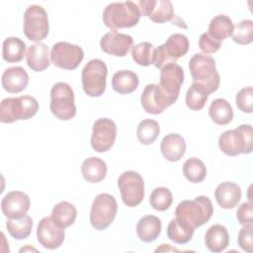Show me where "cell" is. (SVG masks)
<instances>
[{"label": "cell", "mask_w": 253, "mask_h": 253, "mask_svg": "<svg viewBox=\"0 0 253 253\" xmlns=\"http://www.w3.org/2000/svg\"><path fill=\"white\" fill-rule=\"evenodd\" d=\"M140 102L143 110L152 115H158L175 102L169 98L161 89L159 84H147L140 96Z\"/></svg>", "instance_id": "cell-14"}, {"label": "cell", "mask_w": 253, "mask_h": 253, "mask_svg": "<svg viewBox=\"0 0 253 253\" xmlns=\"http://www.w3.org/2000/svg\"><path fill=\"white\" fill-rule=\"evenodd\" d=\"M253 225L252 224H246L244 225L238 232L237 236V241L239 247L248 252L252 253L253 252Z\"/></svg>", "instance_id": "cell-41"}, {"label": "cell", "mask_w": 253, "mask_h": 253, "mask_svg": "<svg viewBox=\"0 0 253 253\" xmlns=\"http://www.w3.org/2000/svg\"><path fill=\"white\" fill-rule=\"evenodd\" d=\"M252 101H253V88L251 86L244 87L238 91L235 96V104L237 108L243 113H252Z\"/></svg>", "instance_id": "cell-40"}, {"label": "cell", "mask_w": 253, "mask_h": 253, "mask_svg": "<svg viewBox=\"0 0 253 253\" xmlns=\"http://www.w3.org/2000/svg\"><path fill=\"white\" fill-rule=\"evenodd\" d=\"M33 227V219L30 215L25 214L18 218H8L6 228L9 234L17 239L22 240L30 236Z\"/></svg>", "instance_id": "cell-32"}, {"label": "cell", "mask_w": 253, "mask_h": 253, "mask_svg": "<svg viewBox=\"0 0 253 253\" xmlns=\"http://www.w3.org/2000/svg\"><path fill=\"white\" fill-rule=\"evenodd\" d=\"M236 218L238 222L242 225L252 224L253 222V213H252V203L244 202L242 203L236 211Z\"/></svg>", "instance_id": "cell-43"}, {"label": "cell", "mask_w": 253, "mask_h": 253, "mask_svg": "<svg viewBox=\"0 0 253 253\" xmlns=\"http://www.w3.org/2000/svg\"><path fill=\"white\" fill-rule=\"evenodd\" d=\"M141 16L148 17L154 23L172 22L175 24L174 8L169 0H140L137 3Z\"/></svg>", "instance_id": "cell-16"}, {"label": "cell", "mask_w": 253, "mask_h": 253, "mask_svg": "<svg viewBox=\"0 0 253 253\" xmlns=\"http://www.w3.org/2000/svg\"><path fill=\"white\" fill-rule=\"evenodd\" d=\"M118 187L124 204L128 208L138 206L144 198V182L135 171H125L118 179Z\"/></svg>", "instance_id": "cell-11"}, {"label": "cell", "mask_w": 253, "mask_h": 253, "mask_svg": "<svg viewBox=\"0 0 253 253\" xmlns=\"http://www.w3.org/2000/svg\"><path fill=\"white\" fill-rule=\"evenodd\" d=\"M183 82L184 70L176 62H170L161 68L159 86L174 102L179 97Z\"/></svg>", "instance_id": "cell-17"}, {"label": "cell", "mask_w": 253, "mask_h": 253, "mask_svg": "<svg viewBox=\"0 0 253 253\" xmlns=\"http://www.w3.org/2000/svg\"><path fill=\"white\" fill-rule=\"evenodd\" d=\"M29 196L21 191H11L1 201V210L8 218H18L25 215L30 209Z\"/></svg>", "instance_id": "cell-19"}, {"label": "cell", "mask_w": 253, "mask_h": 253, "mask_svg": "<svg viewBox=\"0 0 253 253\" xmlns=\"http://www.w3.org/2000/svg\"><path fill=\"white\" fill-rule=\"evenodd\" d=\"M118 211V204L114 196L102 193L92 203L90 222L96 230H104L114 221Z\"/></svg>", "instance_id": "cell-8"}, {"label": "cell", "mask_w": 253, "mask_h": 253, "mask_svg": "<svg viewBox=\"0 0 253 253\" xmlns=\"http://www.w3.org/2000/svg\"><path fill=\"white\" fill-rule=\"evenodd\" d=\"M108 68L106 63L99 59H91L82 69L81 80L84 92L89 97H100L106 90Z\"/></svg>", "instance_id": "cell-7"}, {"label": "cell", "mask_w": 253, "mask_h": 253, "mask_svg": "<svg viewBox=\"0 0 253 253\" xmlns=\"http://www.w3.org/2000/svg\"><path fill=\"white\" fill-rule=\"evenodd\" d=\"M221 42L211 38L207 33H204L200 36L199 39V47L206 54L214 53L220 48Z\"/></svg>", "instance_id": "cell-42"}, {"label": "cell", "mask_w": 253, "mask_h": 253, "mask_svg": "<svg viewBox=\"0 0 253 253\" xmlns=\"http://www.w3.org/2000/svg\"><path fill=\"white\" fill-rule=\"evenodd\" d=\"M117 136V126L109 118L95 121L92 128L91 146L97 152H106L114 145Z\"/></svg>", "instance_id": "cell-13"}, {"label": "cell", "mask_w": 253, "mask_h": 253, "mask_svg": "<svg viewBox=\"0 0 253 253\" xmlns=\"http://www.w3.org/2000/svg\"><path fill=\"white\" fill-rule=\"evenodd\" d=\"M214 198L218 206L225 210L235 208L241 200V189L233 182H222L214 190Z\"/></svg>", "instance_id": "cell-21"}, {"label": "cell", "mask_w": 253, "mask_h": 253, "mask_svg": "<svg viewBox=\"0 0 253 253\" xmlns=\"http://www.w3.org/2000/svg\"><path fill=\"white\" fill-rule=\"evenodd\" d=\"M133 39L126 34L117 31L106 33L100 41V46L103 51L115 56H126L132 47Z\"/></svg>", "instance_id": "cell-18"}, {"label": "cell", "mask_w": 253, "mask_h": 253, "mask_svg": "<svg viewBox=\"0 0 253 253\" xmlns=\"http://www.w3.org/2000/svg\"><path fill=\"white\" fill-rule=\"evenodd\" d=\"M29 83V75L21 66H12L5 69L2 74V87L9 93H20L26 89Z\"/></svg>", "instance_id": "cell-20"}, {"label": "cell", "mask_w": 253, "mask_h": 253, "mask_svg": "<svg viewBox=\"0 0 253 253\" xmlns=\"http://www.w3.org/2000/svg\"><path fill=\"white\" fill-rule=\"evenodd\" d=\"M189 46V40L185 35L179 33L171 35L163 44L155 47L154 66L161 69L164 65L175 62L188 52Z\"/></svg>", "instance_id": "cell-9"}, {"label": "cell", "mask_w": 253, "mask_h": 253, "mask_svg": "<svg viewBox=\"0 0 253 253\" xmlns=\"http://www.w3.org/2000/svg\"><path fill=\"white\" fill-rule=\"evenodd\" d=\"M160 150L166 160L179 161L186 152L185 139L178 133L166 134L161 140Z\"/></svg>", "instance_id": "cell-22"}, {"label": "cell", "mask_w": 253, "mask_h": 253, "mask_svg": "<svg viewBox=\"0 0 253 253\" xmlns=\"http://www.w3.org/2000/svg\"><path fill=\"white\" fill-rule=\"evenodd\" d=\"M195 229L187 223L174 218L167 226V236L177 244H185L192 239Z\"/></svg>", "instance_id": "cell-33"}, {"label": "cell", "mask_w": 253, "mask_h": 253, "mask_svg": "<svg viewBox=\"0 0 253 253\" xmlns=\"http://www.w3.org/2000/svg\"><path fill=\"white\" fill-rule=\"evenodd\" d=\"M232 40L238 44H249L253 42V22L251 20H242L237 23L232 32Z\"/></svg>", "instance_id": "cell-38"}, {"label": "cell", "mask_w": 253, "mask_h": 253, "mask_svg": "<svg viewBox=\"0 0 253 253\" xmlns=\"http://www.w3.org/2000/svg\"><path fill=\"white\" fill-rule=\"evenodd\" d=\"M229 244V233L221 224L211 225L205 235L206 247L213 253H219L226 249Z\"/></svg>", "instance_id": "cell-24"}, {"label": "cell", "mask_w": 253, "mask_h": 253, "mask_svg": "<svg viewBox=\"0 0 253 253\" xmlns=\"http://www.w3.org/2000/svg\"><path fill=\"white\" fill-rule=\"evenodd\" d=\"M23 31L25 36L32 42L44 40L49 31L46 11L40 5H30L24 13Z\"/></svg>", "instance_id": "cell-10"}, {"label": "cell", "mask_w": 253, "mask_h": 253, "mask_svg": "<svg viewBox=\"0 0 253 253\" xmlns=\"http://www.w3.org/2000/svg\"><path fill=\"white\" fill-rule=\"evenodd\" d=\"M141 17L140 10L135 2H113L103 11V22L106 27L116 31L123 28L134 27Z\"/></svg>", "instance_id": "cell-3"}, {"label": "cell", "mask_w": 253, "mask_h": 253, "mask_svg": "<svg viewBox=\"0 0 253 253\" xmlns=\"http://www.w3.org/2000/svg\"><path fill=\"white\" fill-rule=\"evenodd\" d=\"M84 58V51L81 46L68 42L54 43L50 50L52 63L62 69L73 70L78 67Z\"/></svg>", "instance_id": "cell-12"}, {"label": "cell", "mask_w": 253, "mask_h": 253, "mask_svg": "<svg viewBox=\"0 0 253 253\" xmlns=\"http://www.w3.org/2000/svg\"><path fill=\"white\" fill-rule=\"evenodd\" d=\"M37 237L42 247L52 250L61 246L65 238V232L64 228L55 223L51 216H45L38 224Z\"/></svg>", "instance_id": "cell-15"}, {"label": "cell", "mask_w": 253, "mask_h": 253, "mask_svg": "<svg viewBox=\"0 0 253 253\" xmlns=\"http://www.w3.org/2000/svg\"><path fill=\"white\" fill-rule=\"evenodd\" d=\"M49 110L61 121H69L74 118L76 115L74 92L68 83L57 82L51 87Z\"/></svg>", "instance_id": "cell-6"}, {"label": "cell", "mask_w": 253, "mask_h": 253, "mask_svg": "<svg viewBox=\"0 0 253 253\" xmlns=\"http://www.w3.org/2000/svg\"><path fill=\"white\" fill-rule=\"evenodd\" d=\"M39 111V103L32 96L9 97L1 101L0 121L11 124L19 120H29Z\"/></svg>", "instance_id": "cell-4"}, {"label": "cell", "mask_w": 253, "mask_h": 253, "mask_svg": "<svg viewBox=\"0 0 253 253\" xmlns=\"http://www.w3.org/2000/svg\"><path fill=\"white\" fill-rule=\"evenodd\" d=\"M183 174L188 181L201 183L207 176V167L201 159L192 157L184 162Z\"/></svg>", "instance_id": "cell-35"}, {"label": "cell", "mask_w": 253, "mask_h": 253, "mask_svg": "<svg viewBox=\"0 0 253 253\" xmlns=\"http://www.w3.org/2000/svg\"><path fill=\"white\" fill-rule=\"evenodd\" d=\"M160 126L157 121L151 119L142 120L136 128V136L141 144L149 145L158 137Z\"/></svg>", "instance_id": "cell-34"}, {"label": "cell", "mask_w": 253, "mask_h": 253, "mask_svg": "<svg viewBox=\"0 0 253 253\" xmlns=\"http://www.w3.org/2000/svg\"><path fill=\"white\" fill-rule=\"evenodd\" d=\"M26 52V43L17 37H9L2 44V57L9 63L19 62Z\"/></svg>", "instance_id": "cell-31"}, {"label": "cell", "mask_w": 253, "mask_h": 253, "mask_svg": "<svg viewBox=\"0 0 253 253\" xmlns=\"http://www.w3.org/2000/svg\"><path fill=\"white\" fill-rule=\"evenodd\" d=\"M107 171L106 162L99 157H89L85 159L81 165L82 176L89 183L101 182L105 179Z\"/></svg>", "instance_id": "cell-26"}, {"label": "cell", "mask_w": 253, "mask_h": 253, "mask_svg": "<svg viewBox=\"0 0 253 253\" xmlns=\"http://www.w3.org/2000/svg\"><path fill=\"white\" fill-rule=\"evenodd\" d=\"M252 135L251 125H240L234 129L225 130L218 138L219 149L228 156L248 154L252 151Z\"/></svg>", "instance_id": "cell-5"}, {"label": "cell", "mask_w": 253, "mask_h": 253, "mask_svg": "<svg viewBox=\"0 0 253 253\" xmlns=\"http://www.w3.org/2000/svg\"><path fill=\"white\" fill-rule=\"evenodd\" d=\"M161 229V220L152 214L142 216L136 224V234L143 242L154 241L159 236Z\"/></svg>", "instance_id": "cell-25"}, {"label": "cell", "mask_w": 253, "mask_h": 253, "mask_svg": "<svg viewBox=\"0 0 253 253\" xmlns=\"http://www.w3.org/2000/svg\"><path fill=\"white\" fill-rule=\"evenodd\" d=\"M209 115L214 124L225 126L232 121L233 110L225 99L216 98L211 102L209 108Z\"/></svg>", "instance_id": "cell-29"}, {"label": "cell", "mask_w": 253, "mask_h": 253, "mask_svg": "<svg viewBox=\"0 0 253 253\" xmlns=\"http://www.w3.org/2000/svg\"><path fill=\"white\" fill-rule=\"evenodd\" d=\"M50 216L55 223L63 228H66L74 223L77 216V211L74 205L63 201L53 207Z\"/></svg>", "instance_id": "cell-30"}, {"label": "cell", "mask_w": 253, "mask_h": 253, "mask_svg": "<svg viewBox=\"0 0 253 253\" xmlns=\"http://www.w3.org/2000/svg\"><path fill=\"white\" fill-rule=\"evenodd\" d=\"M173 202L171 191L165 187L155 188L149 197L150 206L159 211H164L170 208Z\"/></svg>", "instance_id": "cell-37"}, {"label": "cell", "mask_w": 253, "mask_h": 253, "mask_svg": "<svg viewBox=\"0 0 253 253\" xmlns=\"http://www.w3.org/2000/svg\"><path fill=\"white\" fill-rule=\"evenodd\" d=\"M213 213L211 201L206 196L185 200L178 204L175 210L176 218L187 223L194 229L207 223Z\"/></svg>", "instance_id": "cell-2"}, {"label": "cell", "mask_w": 253, "mask_h": 253, "mask_svg": "<svg viewBox=\"0 0 253 253\" xmlns=\"http://www.w3.org/2000/svg\"><path fill=\"white\" fill-rule=\"evenodd\" d=\"M233 28L232 20L226 15L219 14L211 20L207 34L213 40L221 42V41L232 35Z\"/></svg>", "instance_id": "cell-28"}, {"label": "cell", "mask_w": 253, "mask_h": 253, "mask_svg": "<svg viewBox=\"0 0 253 253\" xmlns=\"http://www.w3.org/2000/svg\"><path fill=\"white\" fill-rule=\"evenodd\" d=\"M155 47L148 42H142L131 47V57L135 63L148 66L154 62Z\"/></svg>", "instance_id": "cell-36"}, {"label": "cell", "mask_w": 253, "mask_h": 253, "mask_svg": "<svg viewBox=\"0 0 253 253\" xmlns=\"http://www.w3.org/2000/svg\"><path fill=\"white\" fill-rule=\"evenodd\" d=\"M189 69L193 79L207 94L215 92L220 83V77L216 71L215 60L209 54L196 53L189 61Z\"/></svg>", "instance_id": "cell-1"}, {"label": "cell", "mask_w": 253, "mask_h": 253, "mask_svg": "<svg viewBox=\"0 0 253 253\" xmlns=\"http://www.w3.org/2000/svg\"><path fill=\"white\" fill-rule=\"evenodd\" d=\"M26 60L28 66L36 72H41L45 70L49 64V49L47 45L43 42H37L29 46Z\"/></svg>", "instance_id": "cell-23"}, {"label": "cell", "mask_w": 253, "mask_h": 253, "mask_svg": "<svg viewBox=\"0 0 253 253\" xmlns=\"http://www.w3.org/2000/svg\"><path fill=\"white\" fill-rule=\"evenodd\" d=\"M138 76L131 70L117 71L112 78V87L119 94H129L138 87Z\"/></svg>", "instance_id": "cell-27"}, {"label": "cell", "mask_w": 253, "mask_h": 253, "mask_svg": "<svg viewBox=\"0 0 253 253\" xmlns=\"http://www.w3.org/2000/svg\"><path fill=\"white\" fill-rule=\"evenodd\" d=\"M208 97L209 94L196 83H193L186 93V105L192 111H200L205 107Z\"/></svg>", "instance_id": "cell-39"}]
</instances>
